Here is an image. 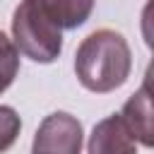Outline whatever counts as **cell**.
I'll return each mask as SVG.
<instances>
[{
    "instance_id": "obj_1",
    "label": "cell",
    "mask_w": 154,
    "mask_h": 154,
    "mask_svg": "<svg viewBox=\"0 0 154 154\" xmlns=\"http://www.w3.org/2000/svg\"><path fill=\"white\" fill-rule=\"evenodd\" d=\"M132 70V51L120 31L96 29L75 51V72L84 89L108 94L123 87Z\"/></svg>"
},
{
    "instance_id": "obj_2",
    "label": "cell",
    "mask_w": 154,
    "mask_h": 154,
    "mask_svg": "<svg viewBox=\"0 0 154 154\" xmlns=\"http://www.w3.org/2000/svg\"><path fill=\"white\" fill-rule=\"evenodd\" d=\"M14 48L41 65L55 63L63 53V29L46 12L41 0H22L12 14Z\"/></svg>"
},
{
    "instance_id": "obj_3",
    "label": "cell",
    "mask_w": 154,
    "mask_h": 154,
    "mask_svg": "<svg viewBox=\"0 0 154 154\" xmlns=\"http://www.w3.org/2000/svg\"><path fill=\"white\" fill-rule=\"evenodd\" d=\"M82 123L65 111L46 116L34 135L31 154H82Z\"/></svg>"
},
{
    "instance_id": "obj_4",
    "label": "cell",
    "mask_w": 154,
    "mask_h": 154,
    "mask_svg": "<svg viewBox=\"0 0 154 154\" xmlns=\"http://www.w3.org/2000/svg\"><path fill=\"white\" fill-rule=\"evenodd\" d=\"M89 154H137V140L118 113L99 120L89 135Z\"/></svg>"
},
{
    "instance_id": "obj_5",
    "label": "cell",
    "mask_w": 154,
    "mask_h": 154,
    "mask_svg": "<svg viewBox=\"0 0 154 154\" xmlns=\"http://www.w3.org/2000/svg\"><path fill=\"white\" fill-rule=\"evenodd\" d=\"M123 118V123L128 125V130L132 132V137L142 144V147H152L154 144V128H152V99H149V84L144 82L123 106V111L118 113Z\"/></svg>"
},
{
    "instance_id": "obj_6",
    "label": "cell",
    "mask_w": 154,
    "mask_h": 154,
    "mask_svg": "<svg viewBox=\"0 0 154 154\" xmlns=\"http://www.w3.org/2000/svg\"><path fill=\"white\" fill-rule=\"evenodd\" d=\"M41 2L60 29H77L89 19L96 0H41Z\"/></svg>"
},
{
    "instance_id": "obj_7",
    "label": "cell",
    "mask_w": 154,
    "mask_h": 154,
    "mask_svg": "<svg viewBox=\"0 0 154 154\" xmlns=\"http://www.w3.org/2000/svg\"><path fill=\"white\" fill-rule=\"evenodd\" d=\"M17 72H19V51L0 31V94L14 82Z\"/></svg>"
},
{
    "instance_id": "obj_8",
    "label": "cell",
    "mask_w": 154,
    "mask_h": 154,
    "mask_svg": "<svg viewBox=\"0 0 154 154\" xmlns=\"http://www.w3.org/2000/svg\"><path fill=\"white\" fill-rule=\"evenodd\" d=\"M22 130V118L12 106H0V154L7 152Z\"/></svg>"
}]
</instances>
